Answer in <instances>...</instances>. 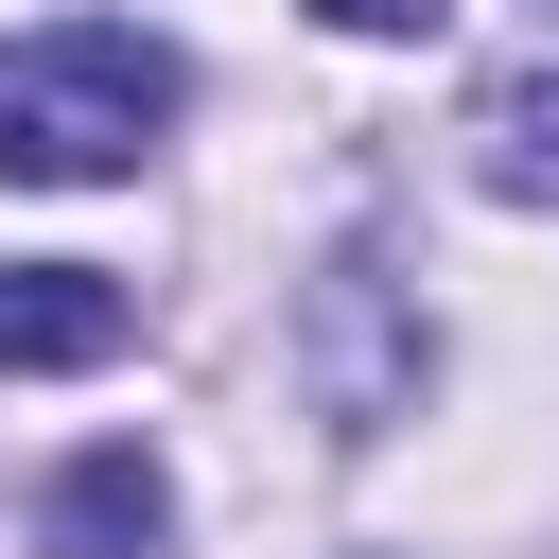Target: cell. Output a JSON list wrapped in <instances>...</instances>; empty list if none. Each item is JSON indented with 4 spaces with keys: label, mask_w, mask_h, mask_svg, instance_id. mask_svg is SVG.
I'll list each match as a JSON object with an SVG mask.
<instances>
[{
    "label": "cell",
    "mask_w": 559,
    "mask_h": 559,
    "mask_svg": "<svg viewBox=\"0 0 559 559\" xmlns=\"http://www.w3.org/2000/svg\"><path fill=\"white\" fill-rule=\"evenodd\" d=\"M175 122V52L140 17H52L0 52V175L17 192H87V175H140Z\"/></svg>",
    "instance_id": "6da1fadb"
},
{
    "label": "cell",
    "mask_w": 559,
    "mask_h": 559,
    "mask_svg": "<svg viewBox=\"0 0 559 559\" xmlns=\"http://www.w3.org/2000/svg\"><path fill=\"white\" fill-rule=\"evenodd\" d=\"M140 297L105 262H0V367H122Z\"/></svg>",
    "instance_id": "7a4b0ae2"
},
{
    "label": "cell",
    "mask_w": 559,
    "mask_h": 559,
    "mask_svg": "<svg viewBox=\"0 0 559 559\" xmlns=\"http://www.w3.org/2000/svg\"><path fill=\"white\" fill-rule=\"evenodd\" d=\"M157 524H175V472H157L140 437H105V454L52 472V559H140Z\"/></svg>",
    "instance_id": "3957f363"
},
{
    "label": "cell",
    "mask_w": 559,
    "mask_h": 559,
    "mask_svg": "<svg viewBox=\"0 0 559 559\" xmlns=\"http://www.w3.org/2000/svg\"><path fill=\"white\" fill-rule=\"evenodd\" d=\"M472 175H489L507 210H559V70H507V87L472 105Z\"/></svg>",
    "instance_id": "277c9868"
},
{
    "label": "cell",
    "mask_w": 559,
    "mask_h": 559,
    "mask_svg": "<svg viewBox=\"0 0 559 559\" xmlns=\"http://www.w3.org/2000/svg\"><path fill=\"white\" fill-rule=\"evenodd\" d=\"M314 17H332V35H419L437 0H314Z\"/></svg>",
    "instance_id": "5b68a950"
}]
</instances>
